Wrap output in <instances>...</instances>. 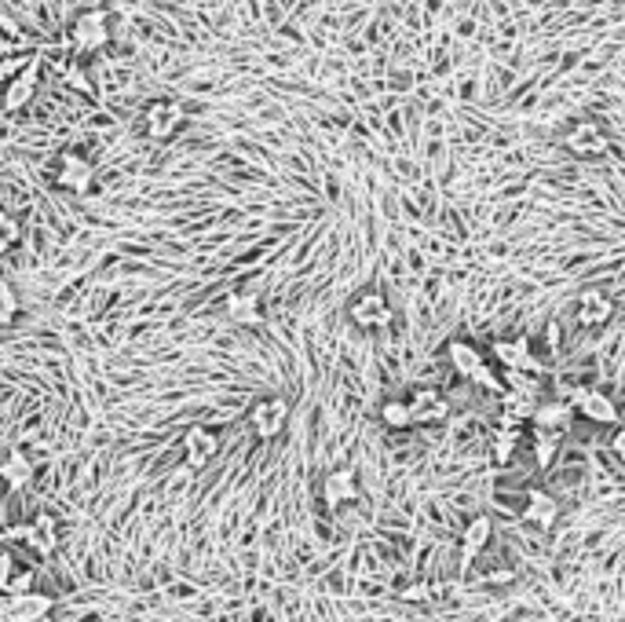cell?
<instances>
[{
	"instance_id": "12",
	"label": "cell",
	"mask_w": 625,
	"mask_h": 622,
	"mask_svg": "<svg viewBox=\"0 0 625 622\" xmlns=\"http://www.w3.org/2000/svg\"><path fill=\"white\" fill-rule=\"evenodd\" d=\"M615 315V301L604 290H582L574 297V319L578 326H604Z\"/></svg>"
},
{
	"instance_id": "1",
	"label": "cell",
	"mask_w": 625,
	"mask_h": 622,
	"mask_svg": "<svg viewBox=\"0 0 625 622\" xmlns=\"http://www.w3.org/2000/svg\"><path fill=\"white\" fill-rule=\"evenodd\" d=\"M114 30H110V15L103 8H88L81 11L70 26V44H74L77 55H96L103 52L106 44H110Z\"/></svg>"
},
{
	"instance_id": "16",
	"label": "cell",
	"mask_w": 625,
	"mask_h": 622,
	"mask_svg": "<svg viewBox=\"0 0 625 622\" xmlns=\"http://www.w3.org/2000/svg\"><path fill=\"white\" fill-rule=\"evenodd\" d=\"M446 359H450V366H454V374H457V377H465V381H472L479 366L487 363V359H483V352H479L476 344H472V341H461V337L446 344Z\"/></svg>"
},
{
	"instance_id": "2",
	"label": "cell",
	"mask_w": 625,
	"mask_h": 622,
	"mask_svg": "<svg viewBox=\"0 0 625 622\" xmlns=\"http://www.w3.org/2000/svg\"><path fill=\"white\" fill-rule=\"evenodd\" d=\"M563 143H567V151L574 158L582 161H596L611 151V136H607V129L600 121H574L571 129H567V136H563Z\"/></svg>"
},
{
	"instance_id": "3",
	"label": "cell",
	"mask_w": 625,
	"mask_h": 622,
	"mask_svg": "<svg viewBox=\"0 0 625 622\" xmlns=\"http://www.w3.org/2000/svg\"><path fill=\"white\" fill-rule=\"evenodd\" d=\"M289 425V403L282 396H267L256 399L253 410H249V429H253L256 440H278Z\"/></svg>"
},
{
	"instance_id": "4",
	"label": "cell",
	"mask_w": 625,
	"mask_h": 622,
	"mask_svg": "<svg viewBox=\"0 0 625 622\" xmlns=\"http://www.w3.org/2000/svg\"><path fill=\"white\" fill-rule=\"evenodd\" d=\"M348 315L355 326H362V330H384V326H392V319H395L392 304H388V297H384L381 290L355 293L348 304Z\"/></svg>"
},
{
	"instance_id": "19",
	"label": "cell",
	"mask_w": 625,
	"mask_h": 622,
	"mask_svg": "<svg viewBox=\"0 0 625 622\" xmlns=\"http://www.w3.org/2000/svg\"><path fill=\"white\" fill-rule=\"evenodd\" d=\"M223 311H227V319H234L238 326H256V322L264 319L260 297H253V293H231V297L223 301Z\"/></svg>"
},
{
	"instance_id": "5",
	"label": "cell",
	"mask_w": 625,
	"mask_h": 622,
	"mask_svg": "<svg viewBox=\"0 0 625 622\" xmlns=\"http://www.w3.org/2000/svg\"><path fill=\"white\" fill-rule=\"evenodd\" d=\"M567 403L574 407V414H582V418L593 421V425H618V421H622L618 403L607 396V392H600V388H574Z\"/></svg>"
},
{
	"instance_id": "20",
	"label": "cell",
	"mask_w": 625,
	"mask_h": 622,
	"mask_svg": "<svg viewBox=\"0 0 625 622\" xmlns=\"http://www.w3.org/2000/svg\"><path fill=\"white\" fill-rule=\"evenodd\" d=\"M0 480H4L8 491H19V487H26V483L33 480V462L22 451H11L8 458L0 462Z\"/></svg>"
},
{
	"instance_id": "24",
	"label": "cell",
	"mask_w": 625,
	"mask_h": 622,
	"mask_svg": "<svg viewBox=\"0 0 625 622\" xmlns=\"http://www.w3.org/2000/svg\"><path fill=\"white\" fill-rule=\"evenodd\" d=\"M22 311V301L19 293H15V286H11L8 279H0V326H11V322L19 319Z\"/></svg>"
},
{
	"instance_id": "7",
	"label": "cell",
	"mask_w": 625,
	"mask_h": 622,
	"mask_svg": "<svg viewBox=\"0 0 625 622\" xmlns=\"http://www.w3.org/2000/svg\"><path fill=\"white\" fill-rule=\"evenodd\" d=\"M37 81H41V63L37 59H26L22 63V70L11 81H4V96H0V103H4V110H22L30 107L33 92H37Z\"/></svg>"
},
{
	"instance_id": "25",
	"label": "cell",
	"mask_w": 625,
	"mask_h": 622,
	"mask_svg": "<svg viewBox=\"0 0 625 622\" xmlns=\"http://www.w3.org/2000/svg\"><path fill=\"white\" fill-rule=\"evenodd\" d=\"M22 238V224L19 216H11L8 209H0V253H8L15 242Z\"/></svg>"
},
{
	"instance_id": "26",
	"label": "cell",
	"mask_w": 625,
	"mask_h": 622,
	"mask_svg": "<svg viewBox=\"0 0 625 622\" xmlns=\"http://www.w3.org/2000/svg\"><path fill=\"white\" fill-rule=\"evenodd\" d=\"M33 590V571L26 568H15L11 571L8 586H4V593H30Z\"/></svg>"
},
{
	"instance_id": "11",
	"label": "cell",
	"mask_w": 625,
	"mask_h": 622,
	"mask_svg": "<svg viewBox=\"0 0 625 622\" xmlns=\"http://www.w3.org/2000/svg\"><path fill=\"white\" fill-rule=\"evenodd\" d=\"M216 454H220V436L216 432L205 429V425L187 429V436H183V462L191 465V469H205Z\"/></svg>"
},
{
	"instance_id": "10",
	"label": "cell",
	"mask_w": 625,
	"mask_h": 622,
	"mask_svg": "<svg viewBox=\"0 0 625 622\" xmlns=\"http://www.w3.org/2000/svg\"><path fill=\"white\" fill-rule=\"evenodd\" d=\"M410 403V414H414V425H443L450 418V403L439 388H414V396L406 399Z\"/></svg>"
},
{
	"instance_id": "18",
	"label": "cell",
	"mask_w": 625,
	"mask_h": 622,
	"mask_svg": "<svg viewBox=\"0 0 625 622\" xmlns=\"http://www.w3.org/2000/svg\"><path fill=\"white\" fill-rule=\"evenodd\" d=\"M490 535H494V524H490V516H472L465 527V535H461V557H465V568L472 560L487 549Z\"/></svg>"
},
{
	"instance_id": "31",
	"label": "cell",
	"mask_w": 625,
	"mask_h": 622,
	"mask_svg": "<svg viewBox=\"0 0 625 622\" xmlns=\"http://www.w3.org/2000/svg\"><path fill=\"white\" fill-rule=\"evenodd\" d=\"M33 622H55L52 615H41V619H33Z\"/></svg>"
},
{
	"instance_id": "27",
	"label": "cell",
	"mask_w": 625,
	"mask_h": 622,
	"mask_svg": "<svg viewBox=\"0 0 625 622\" xmlns=\"http://www.w3.org/2000/svg\"><path fill=\"white\" fill-rule=\"evenodd\" d=\"M11 571H15V557H11L8 549H0V593H4V586H8Z\"/></svg>"
},
{
	"instance_id": "21",
	"label": "cell",
	"mask_w": 625,
	"mask_h": 622,
	"mask_svg": "<svg viewBox=\"0 0 625 622\" xmlns=\"http://www.w3.org/2000/svg\"><path fill=\"white\" fill-rule=\"evenodd\" d=\"M516 443H520V425L498 421V429L490 432V451H494V462H509L512 454H516Z\"/></svg>"
},
{
	"instance_id": "6",
	"label": "cell",
	"mask_w": 625,
	"mask_h": 622,
	"mask_svg": "<svg viewBox=\"0 0 625 622\" xmlns=\"http://www.w3.org/2000/svg\"><path fill=\"white\" fill-rule=\"evenodd\" d=\"M183 118L187 114H183V107L176 99H154L147 107V114H143V129H147L150 140L165 143L183 129Z\"/></svg>"
},
{
	"instance_id": "23",
	"label": "cell",
	"mask_w": 625,
	"mask_h": 622,
	"mask_svg": "<svg viewBox=\"0 0 625 622\" xmlns=\"http://www.w3.org/2000/svg\"><path fill=\"white\" fill-rule=\"evenodd\" d=\"M560 436H563V432L534 429V462H538L541 469H549L552 458L560 454Z\"/></svg>"
},
{
	"instance_id": "28",
	"label": "cell",
	"mask_w": 625,
	"mask_h": 622,
	"mask_svg": "<svg viewBox=\"0 0 625 622\" xmlns=\"http://www.w3.org/2000/svg\"><path fill=\"white\" fill-rule=\"evenodd\" d=\"M22 63H26V59H0V81H11V77L22 70Z\"/></svg>"
},
{
	"instance_id": "22",
	"label": "cell",
	"mask_w": 625,
	"mask_h": 622,
	"mask_svg": "<svg viewBox=\"0 0 625 622\" xmlns=\"http://www.w3.org/2000/svg\"><path fill=\"white\" fill-rule=\"evenodd\" d=\"M381 421L388 429L403 432V429H414V414H410V403L406 399H388L381 403Z\"/></svg>"
},
{
	"instance_id": "32",
	"label": "cell",
	"mask_w": 625,
	"mask_h": 622,
	"mask_svg": "<svg viewBox=\"0 0 625 622\" xmlns=\"http://www.w3.org/2000/svg\"><path fill=\"white\" fill-rule=\"evenodd\" d=\"M4 491H8V487H4V480H0V494H4Z\"/></svg>"
},
{
	"instance_id": "15",
	"label": "cell",
	"mask_w": 625,
	"mask_h": 622,
	"mask_svg": "<svg viewBox=\"0 0 625 622\" xmlns=\"http://www.w3.org/2000/svg\"><path fill=\"white\" fill-rule=\"evenodd\" d=\"M556 516H560V502L552 498L549 491H541V487H530L527 491V505H523V520L541 531H549L556 524Z\"/></svg>"
},
{
	"instance_id": "13",
	"label": "cell",
	"mask_w": 625,
	"mask_h": 622,
	"mask_svg": "<svg viewBox=\"0 0 625 622\" xmlns=\"http://www.w3.org/2000/svg\"><path fill=\"white\" fill-rule=\"evenodd\" d=\"M534 429H549V432H567L574 421V407L567 399H538V407L530 414Z\"/></svg>"
},
{
	"instance_id": "30",
	"label": "cell",
	"mask_w": 625,
	"mask_h": 622,
	"mask_svg": "<svg viewBox=\"0 0 625 622\" xmlns=\"http://www.w3.org/2000/svg\"><path fill=\"white\" fill-rule=\"evenodd\" d=\"M66 81H70V85H74V88H81V92H88V77L81 74V66H74V70L66 74Z\"/></svg>"
},
{
	"instance_id": "17",
	"label": "cell",
	"mask_w": 625,
	"mask_h": 622,
	"mask_svg": "<svg viewBox=\"0 0 625 622\" xmlns=\"http://www.w3.org/2000/svg\"><path fill=\"white\" fill-rule=\"evenodd\" d=\"M26 542H30L41 557H52L55 546H59V524H55L52 513H37L26 527Z\"/></svg>"
},
{
	"instance_id": "29",
	"label": "cell",
	"mask_w": 625,
	"mask_h": 622,
	"mask_svg": "<svg viewBox=\"0 0 625 622\" xmlns=\"http://www.w3.org/2000/svg\"><path fill=\"white\" fill-rule=\"evenodd\" d=\"M611 451H615V458L625 465V425L615 432V436H611Z\"/></svg>"
},
{
	"instance_id": "14",
	"label": "cell",
	"mask_w": 625,
	"mask_h": 622,
	"mask_svg": "<svg viewBox=\"0 0 625 622\" xmlns=\"http://www.w3.org/2000/svg\"><path fill=\"white\" fill-rule=\"evenodd\" d=\"M322 498H326L329 509H340V505H348L359 498V480H355V472L351 469H333L322 480Z\"/></svg>"
},
{
	"instance_id": "8",
	"label": "cell",
	"mask_w": 625,
	"mask_h": 622,
	"mask_svg": "<svg viewBox=\"0 0 625 622\" xmlns=\"http://www.w3.org/2000/svg\"><path fill=\"white\" fill-rule=\"evenodd\" d=\"M490 355L498 359L501 370H523V374H534V370H538V359L530 352L527 337H501V341L490 344Z\"/></svg>"
},
{
	"instance_id": "9",
	"label": "cell",
	"mask_w": 625,
	"mask_h": 622,
	"mask_svg": "<svg viewBox=\"0 0 625 622\" xmlns=\"http://www.w3.org/2000/svg\"><path fill=\"white\" fill-rule=\"evenodd\" d=\"M92 180H96L92 158H85V154H77V151H66L63 158H59V187H63V191L88 194Z\"/></svg>"
}]
</instances>
